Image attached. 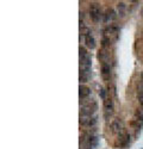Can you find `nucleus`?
<instances>
[{
	"mask_svg": "<svg viewBox=\"0 0 143 149\" xmlns=\"http://www.w3.org/2000/svg\"><path fill=\"white\" fill-rule=\"evenodd\" d=\"M116 11L113 10V9H111V7H109V9H106V11H105V13H104V23H110V22H112V20H115V18H116Z\"/></svg>",
	"mask_w": 143,
	"mask_h": 149,
	"instance_id": "0eeeda50",
	"label": "nucleus"
},
{
	"mask_svg": "<svg viewBox=\"0 0 143 149\" xmlns=\"http://www.w3.org/2000/svg\"><path fill=\"white\" fill-rule=\"evenodd\" d=\"M88 143H90L91 148L97 147L98 146V137L97 136H90L88 137Z\"/></svg>",
	"mask_w": 143,
	"mask_h": 149,
	"instance_id": "4468645a",
	"label": "nucleus"
},
{
	"mask_svg": "<svg viewBox=\"0 0 143 149\" xmlns=\"http://www.w3.org/2000/svg\"><path fill=\"white\" fill-rule=\"evenodd\" d=\"M99 94H100V98H101V99H106V97H105L106 91H105L104 88H101V90H100V93H99Z\"/></svg>",
	"mask_w": 143,
	"mask_h": 149,
	"instance_id": "a211bd4d",
	"label": "nucleus"
},
{
	"mask_svg": "<svg viewBox=\"0 0 143 149\" xmlns=\"http://www.w3.org/2000/svg\"><path fill=\"white\" fill-rule=\"evenodd\" d=\"M90 94H91V88H88L85 85H80V87H79V97H80V99H85Z\"/></svg>",
	"mask_w": 143,
	"mask_h": 149,
	"instance_id": "9d476101",
	"label": "nucleus"
},
{
	"mask_svg": "<svg viewBox=\"0 0 143 149\" xmlns=\"http://www.w3.org/2000/svg\"><path fill=\"white\" fill-rule=\"evenodd\" d=\"M85 149H91V148H85Z\"/></svg>",
	"mask_w": 143,
	"mask_h": 149,
	"instance_id": "412c9836",
	"label": "nucleus"
},
{
	"mask_svg": "<svg viewBox=\"0 0 143 149\" xmlns=\"http://www.w3.org/2000/svg\"><path fill=\"white\" fill-rule=\"evenodd\" d=\"M88 53H87V50L84 48V47H81L80 45V48H79V57H80V60H84V59H86L87 56H88Z\"/></svg>",
	"mask_w": 143,
	"mask_h": 149,
	"instance_id": "ddd939ff",
	"label": "nucleus"
},
{
	"mask_svg": "<svg viewBox=\"0 0 143 149\" xmlns=\"http://www.w3.org/2000/svg\"><path fill=\"white\" fill-rule=\"evenodd\" d=\"M101 76L105 81H109L111 78V66L110 65H101Z\"/></svg>",
	"mask_w": 143,
	"mask_h": 149,
	"instance_id": "1a4fd4ad",
	"label": "nucleus"
},
{
	"mask_svg": "<svg viewBox=\"0 0 143 149\" xmlns=\"http://www.w3.org/2000/svg\"><path fill=\"white\" fill-rule=\"evenodd\" d=\"M100 16H101V12H100L98 4H91V6H90V18L92 19V22L98 23L100 20Z\"/></svg>",
	"mask_w": 143,
	"mask_h": 149,
	"instance_id": "f03ea898",
	"label": "nucleus"
},
{
	"mask_svg": "<svg viewBox=\"0 0 143 149\" xmlns=\"http://www.w3.org/2000/svg\"><path fill=\"white\" fill-rule=\"evenodd\" d=\"M88 74H86V73H84V72H80V74H79V80H80V84L82 82V84H85V82H87L88 81Z\"/></svg>",
	"mask_w": 143,
	"mask_h": 149,
	"instance_id": "2eb2a0df",
	"label": "nucleus"
},
{
	"mask_svg": "<svg viewBox=\"0 0 143 149\" xmlns=\"http://www.w3.org/2000/svg\"><path fill=\"white\" fill-rule=\"evenodd\" d=\"M123 129H124V128H123L122 122L119 121L118 118H115V119L112 121V123H111V130H112V132H115V134L118 135Z\"/></svg>",
	"mask_w": 143,
	"mask_h": 149,
	"instance_id": "6e6552de",
	"label": "nucleus"
},
{
	"mask_svg": "<svg viewBox=\"0 0 143 149\" xmlns=\"http://www.w3.org/2000/svg\"><path fill=\"white\" fill-rule=\"evenodd\" d=\"M141 79H142V81H143V70H142V73H141Z\"/></svg>",
	"mask_w": 143,
	"mask_h": 149,
	"instance_id": "aec40b11",
	"label": "nucleus"
},
{
	"mask_svg": "<svg viewBox=\"0 0 143 149\" xmlns=\"http://www.w3.org/2000/svg\"><path fill=\"white\" fill-rule=\"evenodd\" d=\"M111 43H112V41H110L109 38H106V37H103V40H101V44H103V48H104V49L110 48Z\"/></svg>",
	"mask_w": 143,
	"mask_h": 149,
	"instance_id": "dca6fc26",
	"label": "nucleus"
},
{
	"mask_svg": "<svg viewBox=\"0 0 143 149\" xmlns=\"http://www.w3.org/2000/svg\"><path fill=\"white\" fill-rule=\"evenodd\" d=\"M118 34H119L118 26L111 24V25H109V26L104 30V36H103V37L109 38L110 41H117V40H118Z\"/></svg>",
	"mask_w": 143,
	"mask_h": 149,
	"instance_id": "f257e3e1",
	"label": "nucleus"
},
{
	"mask_svg": "<svg viewBox=\"0 0 143 149\" xmlns=\"http://www.w3.org/2000/svg\"><path fill=\"white\" fill-rule=\"evenodd\" d=\"M79 123H80L82 127H94L97 124V119L92 116H80V119H79Z\"/></svg>",
	"mask_w": 143,
	"mask_h": 149,
	"instance_id": "39448f33",
	"label": "nucleus"
},
{
	"mask_svg": "<svg viewBox=\"0 0 143 149\" xmlns=\"http://www.w3.org/2000/svg\"><path fill=\"white\" fill-rule=\"evenodd\" d=\"M80 34H81L84 37H86V36L91 35V30H90L88 28H87V26H84V28L80 29Z\"/></svg>",
	"mask_w": 143,
	"mask_h": 149,
	"instance_id": "f3484780",
	"label": "nucleus"
},
{
	"mask_svg": "<svg viewBox=\"0 0 143 149\" xmlns=\"http://www.w3.org/2000/svg\"><path fill=\"white\" fill-rule=\"evenodd\" d=\"M97 110V104L94 101H91L88 104H82L81 106V111H80V116H92V113Z\"/></svg>",
	"mask_w": 143,
	"mask_h": 149,
	"instance_id": "7ed1b4c3",
	"label": "nucleus"
},
{
	"mask_svg": "<svg viewBox=\"0 0 143 149\" xmlns=\"http://www.w3.org/2000/svg\"><path fill=\"white\" fill-rule=\"evenodd\" d=\"M138 100H140L141 106H143V92H140V93H138Z\"/></svg>",
	"mask_w": 143,
	"mask_h": 149,
	"instance_id": "6ab92c4d",
	"label": "nucleus"
},
{
	"mask_svg": "<svg viewBox=\"0 0 143 149\" xmlns=\"http://www.w3.org/2000/svg\"><path fill=\"white\" fill-rule=\"evenodd\" d=\"M113 115V100L111 98L104 99V117L107 119Z\"/></svg>",
	"mask_w": 143,
	"mask_h": 149,
	"instance_id": "20e7f679",
	"label": "nucleus"
},
{
	"mask_svg": "<svg viewBox=\"0 0 143 149\" xmlns=\"http://www.w3.org/2000/svg\"><path fill=\"white\" fill-rule=\"evenodd\" d=\"M98 59L101 62L103 65H110V61H111V56H110V53H107L106 49H100L98 51Z\"/></svg>",
	"mask_w": 143,
	"mask_h": 149,
	"instance_id": "423d86ee",
	"label": "nucleus"
},
{
	"mask_svg": "<svg viewBox=\"0 0 143 149\" xmlns=\"http://www.w3.org/2000/svg\"><path fill=\"white\" fill-rule=\"evenodd\" d=\"M85 43L87 45V48H90V49L95 48V40H94V37L92 35H88V36L85 37Z\"/></svg>",
	"mask_w": 143,
	"mask_h": 149,
	"instance_id": "9b49d317",
	"label": "nucleus"
},
{
	"mask_svg": "<svg viewBox=\"0 0 143 149\" xmlns=\"http://www.w3.org/2000/svg\"><path fill=\"white\" fill-rule=\"evenodd\" d=\"M125 3L123 1H119L117 4V10H118V14L121 16V17H124V14H125Z\"/></svg>",
	"mask_w": 143,
	"mask_h": 149,
	"instance_id": "f8f14e48",
	"label": "nucleus"
}]
</instances>
